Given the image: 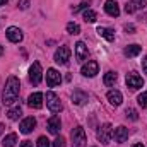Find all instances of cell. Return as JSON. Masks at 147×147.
<instances>
[{"instance_id": "484cf974", "label": "cell", "mask_w": 147, "mask_h": 147, "mask_svg": "<svg viewBox=\"0 0 147 147\" xmlns=\"http://www.w3.org/2000/svg\"><path fill=\"white\" fill-rule=\"evenodd\" d=\"M67 33L69 34H79L80 33V26L75 24V22H69L67 24Z\"/></svg>"}, {"instance_id": "30bf717a", "label": "cell", "mask_w": 147, "mask_h": 147, "mask_svg": "<svg viewBox=\"0 0 147 147\" xmlns=\"http://www.w3.org/2000/svg\"><path fill=\"white\" fill-rule=\"evenodd\" d=\"M60 80H62V75L57 72L55 69H48V70H46V84H48L50 87L58 86V84H60Z\"/></svg>"}, {"instance_id": "3957f363", "label": "cell", "mask_w": 147, "mask_h": 147, "mask_svg": "<svg viewBox=\"0 0 147 147\" xmlns=\"http://www.w3.org/2000/svg\"><path fill=\"white\" fill-rule=\"evenodd\" d=\"M46 106L51 113H60L62 111V103H60L58 96L55 92H51V91L46 92Z\"/></svg>"}, {"instance_id": "cb8c5ba5", "label": "cell", "mask_w": 147, "mask_h": 147, "mask_svg": "<svg viewBox=\"0 0 147 147\" xmlns=\"http://www.w3.org/2000/svg\"><path fill=\"white\" fill-rule=\"evenodd\" d=\"M116 79H118V75H116L115 72H108V74H105V86H108V87L115 86Z\"/></svg>"}, {"instance_id": "74e56055", "label": "cell", "mask_w": 147, "mask_h": 147, "mask_svg": "<svg viewBox=\"0 0 147 147\" xmlns=\"http://www.w3.org/2000/svg\"><path fill=\"white\" fill-rule=\"evenodd\" d=\"M5 3H7V0H0V7H2V5H5Z\"/></svg>"}, {"instance_id": "52a82bcc", "label": "cell", "mask_w": 147, "mask_h": 147, "mask_svg": "<svg viewBox=\"0 0 147 147\" xmlns=\"http://www.w3.org/2000/svg\"><path fill=\"white\" fill-rule=\"evenodd\" d=\"M127 86L130 89H140L144 86V79L137 72H130V74H127Z\"/></svg>"}, {"instance_id": "1f68e13d", "label": "cell", "mask_w": 147, "mask_h": 147, "mask_svg": "<svg viewBox=\"0 0 147 147\" xmlns=\"http://www.w3.org/2000/svg\"><path fill=\"white\" fill-rule=\"evenodd\" d=\"M125 31H127V33H130V34H134V33H135V26L127 24V26H125Z\"/></svg>"}, {"instance_id": "d4e9b609", "label": "cell", "mask_w": 147, "mask_h": 147, "mask_svg": "<svg viewBox=\"0 0 147 147\" xmlns=\"http://www.w3.org/2000/svg\"><path fill=\"white\" fill-rule=\"evenodd\" d=\"M82 16H84V21H86V22H96V19H98L96 12H94V10H89V9H87V10H84V14H82Z\"/></svg>"}, {"instance_id": "8992f818", "label": "cell", "mask_w": 147, "mask_h": 147, "mask_svg": "<svg viewBox=\"0 0 147 147\" xmlns=\"http://www.w3.org/2000/svg\"><path fill=\"white\" fill-rule=\"evenodd\" d=\"M41 79H43V69H41L39 62H34L29 69V80H31V84L38 86L41 82Z\"/></svg>"}, {"instance_id": "4dcf8cb0", "label": "cell", "mask_w": 147, "mask_h": 147, "mask_svg": "<svg viewBox=\"0 0 147 147\" xmlns=\"http://www.w3.org/2000/svg\"><path fill=\"white\" fill-rule=\"evenodd\" d=\"M87 3H89V0H87V2H82V3H80L79 7H74V12H79V10H82V9H86V7H87Z\"/></svg>"}, {"instance_id": "d6986e66", "label": "cell", "mask_w": 147, "mask_h": 147, "mask_svg": "<svg viewBox=\"0 0 147 147\" xmlns=\"http://www.w3.org/2000/svg\"><path fill=\"white\" fill-rule=\"evenodd\" d=\"M72 103H74V105H79V106L86 105V103H87V94H86V92H82V91H74Z\"/></svg>"}, {"instance_id": "8d00e7d4", "label": "cell", "mask_w": 147, "mask_h": 147, "mask_svg": "<svg viewBox=\"0 0 147 147\" xmlns=\"http://www.w3.org/2000/svg\"><path fill=\"white\" fill-rule=\"evenodd\" d=\"M2 55H3V46L0 45V57H2Z\"/></svg>"}, {"instance_id": "f35d334b", "label": "cell", "mask_w": 147, "mask_h": 147, "mask_svg": "<svg viewBox=\"0 0 147 147\" xmlns=\"http://www.w3.org/2000/svg\"><path fill=\"white\" fill-rule=\"evenodd\" d=\"M134 147H144V146H142V144H135Z\"/></svg>"}, {"instance_id": "9c48e42d", "label": "cell", "mask_w": 147, "mask_h": 147, "mask_svg": "<svg viewBox=\"0 0 147 147\" xmlns=\"http://www.w3.org/2000/svg\"><path fill=\"white\" fill-rule=\"evenodd\" d=\"M34 127H36V120H34L33 116H28V118H24V120L21 121L19 130H21V134H31V132L34 130Z\"/></svg>"}, {"instance_id": "d590c367", "label": "cell", "mask_w": 147, "mask_h": 147, "mask_svg": "<svg viewBox=\"0 0 147 147\" xmlns=\"http://www.w3.org/2000/svg\"><path fill=\"white\" fill-rule=\"evenodd\" d=\"M3 130H5V125H3V123H0V135L3 134Z\"/></svg>"}, {"instance_id": "8fae6325", "label": "cell", "mask_w": 147, "mask_h": 147, "mask_svg": "<svg viewBox=\"0 0 147 147\" xmlns=\"http://www.w3.org/2000/svg\"><path fill=\"white\" fill-rule=\"evenodd\" d=\"M113 137H115V140H116L118 144H123V142L128 139V128L123 127V125H120L118 128L113 130Z\"/></svg>"}, {"instance_id": "5b68a950", "label": "cell", "mask_w": 147, "mask_h": 147, "mask_svg": "<svg viewBox=\"0 0 147 147\" xmlns=\"http://www.w3.org/2000/svg\"><path fill=\"white\" fill-rule=\"evenodd\" d=\"M69 60H70V48L69 46H60L55 51V62L60 63V65H67Z\"/></svg>"}, {"instance_id": "603a6c76", "label": "cell", "mask_w": 147, "mask_h": 147, "mask_svg": "<svg viewBox=\"0 0 147 147\" xmlns=\"http://www.w3.org/2000/svg\"><path fill=\"white\" fill-rule=\"evenodd\" d=\"M21 115H22L21 106H14V108H10L9 113H7V116H9L10 120H19V118H21Z\"/></svg>"}, {"instance_id": "4fadbf2b", "label": "cell", "mask_w": 147, "mask_h": 147, "mask_svg": "<svg viewBox=\"0 0 147 147\" xmlns=\"http://www.w3.org/2000/svg\"><path fill=\"white\" fill-rule=\"evenodd\" d=\"M75 58H77L79 62H86V60H87V46H86L82 41H79V43L75 45Z\"/></svg>"}, {"instance_id": "ba28073f", "label": "cell", "mask_w": 147, "mask_h": 147, "mask_svg": "<svg viewBox=\"0 0 147 147\" xmlns=\"http://www.w3.org/2000/svg\"><path fill=\"white\" fill-rule=\"evenodd\" d=\"M98 72H99V65H98V62H94V60L87 62V63L82 65V69H80V74L86 75V77H94Z\"/></svg>"}, {"instance_id": "83f0119b", "label": "cell", "mask_w": 147, "mask_h": 147, "mask_svg": "<svg viewBox=\"0 0 147 147\" xmlns=\"http://www.w3.org/2000/svg\"><path fill=\"white\" fill-rule=\"evenodd\" d=\"M137 101H139V105H140L142 108H147V92H142V94L137 98Z\"/></svg>"}, {"instance_id": "836d02e7", "label": "cell", "mask_w": 147, "mask_h": 147, "mask_svg": "<svg viewBox=\"0 0 147 147\" xmlns=\"http://www.w3.org/2000/svg\"><path fill=\"white\" fill-rule=\"evenodd\" d=\"M19 147H33V142H31V140H22Z\"/></svg>"}, {"instance_id": "7a4b0ae2", "label": "cell", "mask_w": 147, "mask_h": 147, "mask_svg": "<svg viewBox=\"0 0 147 147\" xmlns=\"http://www.w3.org/2000/svg\"><path fill=\"white\" fill-rule=\"evenodd\" d=\"M70 139H72V147H84L86 146V132L82 127H75L70 134Z\"/></svg>"}, {"instance_id": "d6a6232c", "label": "cell", "mask_w": 147, "mask_h": 147, "mask_svg": "<svg viewBox=\"0 0 147 147\" xmlns=\"http://www.w3.org/2000/svg\"><path fill=\"white\" fill-rule=\"evenodd\" d=\"M19 7H21V9H28V7H29V0H21V2H19Z\"/></svg>"}, {"instance_id": "f546056e", "label": "cell", "mask_w": 147, "mask_h": 147, "mask_svg": "<svg viewBox=\"0 0 147 147\" xmlns=\"http://www.w3.org/2000/svg\"><path fill=\"white\" fill-rule=\"evenodd\" d=\"M38 147H50V140L46 137H39L38 139Z\"/></svg>"}, {"instance_id": "ffe728a7", "label": "cell", "mask_w": 147, "mask_h": 147, "mask_svg": "<svg viewBox=\"0 0 147 147\" xmlns=\"http://www.w3.org/2000/svg\"><path fill=\"white\" fill-rule=\"evenodd\" d=\"M140 51H142V46H139V45H128L127 48H125V57H128V58H132V57H137V55H140Z\"/></svg>"}, {"instance_id": "4316f807", "label": "cell", "mask_w": 147, "mask_h": 147, "mask_svg": "<svg viewBox=\"0 0 147 147\" xmlns=\"http://www.w3.org/2000/svg\"><path fill=\"white\" fill-rule=\"evenodd\" d=\"M127 118H130V120L137 121V120H139V113L134 110V108H128V110H127Z\"/></svg>"}, {"instance_id": "9a60e30c", "label": "cell", "mask_w": 147, "mask_h": 147, "mask_svg": "<svg viewBox=\"0 0 147 147\" xmlns=\"http://www.w3.org/2000/svg\"><path fill=\"white\" fill-rule=\"evenodd\" d=\"M105 10H106V14L111 16V17H118V16H120V7H118V3H116L115 0H106Z\"/></svg>"}, {"instance_id": "e575fe53", "label": "cell", "mask_w": 147, "mask_h": 147, "mask_svg": "<svg viewBox=\"0 0 147 147\" xmlns=\"http://www.w3.org/2000/svg\"><path fill=\"white\" fill-rule=\"evenodd\" d=\"M142 69H144V72L147 74V57L144 58V62H142Z\"/></svg>"}, {"instance_id": "6da1fadb", "label": "cell", "mask_w": 147, "mask_h": 147, "mask_svg": "<svg viewBox=\"0 0 147 147\" xmlns=\"http://www.w3.org/2000/svg\"><path fill=\"white\" fill-rule=\"evenodd\" d=\"M19 91H21V84H19V79L17 77H9L7 82H5V87H3V94H2V99H3V105H14L19 98Z\"/></svg>"}, {"instance_id": "f1b7e54d", "label": "cell", "mask_w": 147, "mask_h": 147, "mask_svg": "<svg viewBox=\"0 0 147 147\" xmlns=\"http://www.w3.org/2000/svg\"><path fill=\"white\" fill-rule=\"evenodd\" d=\"M53 147H65V139L63 137H57L53 140Z\"/></svg>"}, {"instance_id": "2e32d148", "label": "cell", "mask_w": 147, "mask_h": 147, "mask_svg": "<svg viewBox=\"0 0 147 147\" xmlns=\"http://www.w3.org/2000/svg\"><path fill=\"white\" fill-rule=\"evenodd\" d=\"M5 34L9 38V41H12V43H19L21 39H22V31L19 29V28H9L7 31H5Z\"/></svg>"}, {"instance_id": "5bb4252c", "label": "cell", "mask_w": 147, "mask_h": 147, "mask_svg": "<svg viewBox=\"0 0 147 147\" xmlns=\"http://www.w3.org/2000/svg\"><path fill=\"white\" fill-rule=\"evenodd\" d=\"M60 128H62L60 118H58V116H51V118L48 120V130H50V134L58 135V134H60Z\"/></svg>"}, {"instance_id": "277c9868", "label": "cell", "mask_w": 147, "mask_h": 147, "mask_svg": "<svg viewBox=\"0 0 147 147\" xmlns=\"http://www.w3.org/2000/svg\"><path fill=\"white\" fill-rule=\"evenodd\" d=\"M111 137H113V127H111L110 123L101 125L99 130H98V140H99L101 144H108L111 140Z\"/></svg>"}, {"instance_id": "e0dca14e", "label": "cell", "mask_w": 147, "mask_h": 147, "mask_svg": "<svg viewBox=\"0 0 147 147\" xmlns=\"http://www.w3.org/2000/svg\"><path fill=\"white\" fill-rule=\"evenodd\" d=\"M144 7H146V0H132L130 3H127L125 10H127V14H134L135 10L144 9Z\"/></svg>"}, {"instance_id": "ac0fdd59", "label": "cell", "mask_w": 147, "mask_h": 147, "mask_svg": "<svg viewBox=\"0 0 147 147\" xmlns=\"http://www.w3.org/2000/svg\"><path fill=\"white\" fill-rule=\"evenodd\" d=\"M108 101H110L113 106H120L121 105V101H123V96H121V92L120 91H110L108 92Z\"/></svg>"}, {"instance_id": "44dd1931", "label": "cell", "mask_w": 147, "mask_h": 147, "mask_svg": "<svg viewBox=\"0 0 147 147\" xmlns=\"http://www.w3.org/2000/svg\"><path fill=\"white\" fill-rule=\"evenodd\" d=\"M98 34L103 36L106 41H113L115 39V31L110 28H98Z\"/></svg>"}, {"instance_id": "7402d4cb", "label": "cell", "mask_w": 147, "mask_h": 147, "mask_svg": "<svg viewBox=\"0 0 147 147\" xmlns=\"http://www.w3.org/2000/svg\"><path fill=\"white\" fill-rule=\"evenodd\" d=\"M16 142H17V135H16V134H9V135L3 139L2 147H14L16 146Z\"/></svg>"}, {"instance_id": "7c38bea8", "label": "cell", "mask_w": 147, "mask_h": 147, "mask_svg": "<svg viewBox=\"0 0 147 147\" xmlns=\"http://www.w3.org/2000/svg\"><path fill=\"white\" fill-rule=\"evenodd\" d=\"M28 105L29 108H34V110H39L43 106V94L41 92H34L28 98Z\"/></svg>"}]
</instances>
